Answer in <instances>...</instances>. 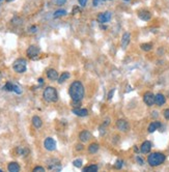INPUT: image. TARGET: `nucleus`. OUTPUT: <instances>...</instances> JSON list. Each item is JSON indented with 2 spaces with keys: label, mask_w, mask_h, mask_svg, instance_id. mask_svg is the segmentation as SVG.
I'll return each instance as SVG.
<instances>
[{
  "label": "nucleus",
  "mask_w": 169,
  "mask_h": 172,
  "mask_svg": "<svg viewBox=\"0 0 169 172\" xmlns=\"http://www.w3.org/2000/svg\"><path fill=\"white\" fill-rule=\"evenodd\" d=\"M69 93L73 102H81L85 94V89L80 81H74L70 86Z\"/></svg>",
  "instance_id": "1"
},
{
  "label": "nucleus",
  "mask_w": 169,
  "mask_h": 172,
  "mask_svg": "<svg viewBox=\"0 0 169 172\" xmlns=\"http://www.w3.org/2000/svg\"><path fill=\"white\" fill-rule=\"evenodd\" d=\"M166 160V156L162 152H153L147 156V163L151 167H158L162 165Z\"/></svg>",
  "instance_id": "2"
},
{
  "label": "nucleus",
  "mask_w": 169,
  "mask_h": 172,
  "mask_svg": "<svg viewBox=\"0 0 169 172\" xmlns=\"http://www.w3.org/2000/svg\"><path fill=\"white\" fill-rule=\"evenodd\" d=\"M43 97L48 103H55V102L58 101L57 90L52 86H47L45 88L44 92H43Z\"/></svg>",
  "instance_id": "3"
},
{
  "label": "nucleus",
  "mask_w": 169,
  "mask_h": 172,
  "mask_svg": "<svg viewBox=\"0 0 169 172\" xmlns=\"http://www.w3.org/2000/svg\"><path fill=\"white\" fill-rule=\"evenodd\" d=\"M13 69L18 74L25 73L26 69H27V61H26L24 58H18L13 63Z\"/></svg>",
  "instance_id": "4"
},
{
  "label": "nucleus",
  "mask_w": 169,
  "mask_h": 172,
  "mask_svg": "<svg viewBox=\"0 0 169 172\" xmlns=\"http://www.w3.org/2000/svg\"><path fill=\"white\" fill-rule=\"evenodd\" d=\"M26 53H27V56L30 58V59H36V58L38 57V55H40L41 53V49L38 47V46H34V45H31L29 48L27 49V51H26Z\"/></svg>",
  "instance_id": "5"
},
{
  "label": "nucleus",
  "mask_w": 169,
  "mask_h": 172,
  "mask_svg": "<svg viewBox=\"0 0 169 172\" xmlns=\"http://www.w3.org/2000/svg\"><path fill=\"white\" fill-rule=\"evenodd\" d=\"M112 18V14L111 12H103V13H100L99 15H97V21L100 22L101 24H105V23H108L110 20H111Z\"/></svg>",
  "instance_id": "6"
},
{
  "label": "nucleus",
  "mask_w": 169,
  "mask_h": 172,
  "mask_svg": "<svg viewBox=\"0 0 169 172\" xmlns=\"http://www.w3.org/2000/svg\"><path fill=\"white\" fill-rule=\"evenodd\" d=\"M143 102L145 105L151 107V106L155 105V94L151 91H146L143 94Z\"/></svg>",
  "instance_id": "7"
},
{
  "label": "nucleus",
  "mask_w": 169,
  "mask_h": 172,
  "mask_svg": "<svg viewBox=\"0 0 169 172\" xmlns=\"http://www.w3.org/2000/svg\"><path fill=\"white\" fill-rule=\"evenodd\" d=\"M44 146H45V148H46L47 151H55V149H56V141L54 140L53 138H51V137H48V138L45 139Z\"/></svg>",
  "instance_id": "8"
},
{
  "label": "nucleus",
  "mask_w": 169,
  "mask_h": 172,
  "mask_svg": "<svg viewBox=\"0 0 169 172\" xmlns=\"http://www.w3.org/2000/svg\"><path fill=\"white\" fill-rule=\"evenodd\" d=\"M116 128H117V130L120 131V132L125 133L130 130V125L125 119H118V120L116 121Z\"/></svg>",
  "instance_id": "9"
},
{
  "label": "nucleus",
  "mask_w": 169,
  "mask_h": 172,
  "mask_svg": "<svg viewBox=\"0 0 169 172\" xmlns=\"http://www.w3.org/2000/svg\"><path fill=\"white\" fill-rule=\"evenodd\" d=\"M138 18L141 19L142 21H149L151 19V14L147 10H141L138 12Z\"/></svg>",
  "instance_id": "10"
},
{
  "label": "nucleus",
  "mask_w": 169,
  "mask_h": 172,
  "mask_svg": "<svg viewBox=\"0 0 169 172\" xmlns=\"http://www.w3.org/2000/svg\"><path fill=\"white\" fill-rule=\"evenodd\" d=\"M53 161V163H50L48 162V169L49 170H53V171H60L61 170V165H60V163H59V161H57V160H52Z\"/></svg>",
  "instance_id": "11"
},
{
  "label": "nucleus",
  "mask_w": 169,
  "mask_h": 172,
  "mask_svg": "<svg viewBox=\"0 0 169 172\" xmlns=\"http://www.w3.org/2000/svg\"><path fill=\"white\" fill-rule=\"evenodd\" d=\"M166 103V97H164V94H162V93H157V94L155 95V104L158 106H163L164 104Z\"/></svg>",
  "instance_id": "12"
},
{
  "label": "nucleus",
  "mask_w": 169,
  "mask_h": 172,
  "mask_svg": "<svg viewBox=\"0 0 169 172\" xmlns=\"http://www.w3.org/2000/svg\"><path fill=\"white\" fill-rule=\"evenodd\" d=\"M130 41H131V34L129 32H125L123 34V38H121V47L125 49L130 44Z\"/></svg>",
  "instance_id": "13"
},
{
  "label": "nucleus",
  "mask_w": 169,
  "mask_h": 172,
  "mask_svg": "<svg viewBox=\"0 0 169 172\" xmlns=\"http://www.w3.org/2000/svg\"><path fill=\"white\" fill-rule=\"evenodd\" d=\"M73 113L77 116L80 117H84V116H87L88 115V111L87 109H83V108H74L73 109Z\"/></svg>",
  "instance_id": "14"
},
{
  "label": "nucleus",
  "mask_w": 169,
  "mask_h": 172,
  "mask_svg": "<svg viewBox=\"0 0 169 172\" xmlns=\"http://www.w3.org/2000/svg\"><path fill=\"white\" fill-rule=\"evenodd\" d=\"M92 138V134H90L88 131H82L81 133L79 134V139L81 142H87L89 139Z\"/></svg>",
  "instance_id": "15"
},
{
  "label": "nucleus",
  "mask_w": 169,
  "mask_h": 172,
  "mask_svg": "<svg viewBox=\"0 0 169 172\" xmlns=\"http://www.w3.org/2000/svg\"><path fill=\"white\" fill-rule=\"evenodd\" d=\"M47 77H48V79L51 80V81H55V80H57L58 79L57 71L54 69H49L48 71H47Z\"/></svg>",
  "instance_id": "16"
},
{
  "label": "nucleus",
  "mask_w": 169,
  "mask_h": 172,
  "mask_svg": "<svg viewBox=\"0 0 169 172\" xmlns=\"http://www.w3.org/2000/svg\"><path fill=\"white\" fill-rule=\"evenodd\" d=\"M151 143L147 140L144 141L141 144V146H140V151H141L142 154H148V152L151 151Z\"/></svg>",
  "instance_id": "17"
},
{
  "label": "nucleus",
  "mask_w": 169,
  "mask_h": 172,
  "mask_svg": "<svg viewBox=\"0 0 169 172\" xmlns=\"http://www.w3.org/2000/svg\"><path fill=\"white\" fill-rule=\"evenodd\" d=\"M32 125H33V127L35 128V129H40V128H42L43 125V121H42V118H41L40 116H38V115H34L33 117H32Z\"/></svg>",
  "instance_id": "18"
},
{
  "label": "nucleus",
  "mask_w": 169,
  "mask_h": 172,
  "mask_svg": "<svg viewBox=\"0 0 169 172\" xmlns=\"http://www.w3.org/2000/svg\"><path fill=\"white\" fill-rule=\"evenodd\" d=\"M7 170L10 172H19L20 171V165L17 162H10L7 165Z\"/></svg>",
  "instance_id": "19"
},
{
  "label": "nucleus",
  "mask_w": 169,
  "mask_h": 172,
  "mask_svg": "<svg viewBox=\"0 0 169 172\" xmlns=\"http://www.w3.org/2000/svg\"><path fill=\"white\" fill-rule=\"evenodd\" d=\"M161 123L160 121H153L151 125H148V133H154L155 131H157L158 129L161 128Z\"/></svg>",
  "instance_id": "20"
},
{
  "label": "nucleus",
  "mask_w": 169,
  "mask_h": 172,
  "mask_svg": "<svg viewBox=\"0 0 169 172\" xmlns=\"http://www.w3.org/2000/svg\"><path fill=\"white\" fill-rule=\"evenodd\" d=\"M70 77H71V75H70V73H69V72H63V73L61 74V76H60V77H58L57 82L59 84H61V83H63V82H66Z\"/></svg>",
  "instance_id": "21"
},
{
  "label": "nucleus",
  "mask_w": 169,
  "mask_h": 172,
  "mask_svg": "<svg viewBox=\"0 0 169 172\" xmlns=\"http://www.w3.org/2000/svg\"><path fill=\"white\" fill-rule=\"evenodd\" d=\"M99 148H100V146L97 143H92V144L88 146V152H89V154H97Z\"/></svg>",
  "instance_id": "22"
},
{
  "label": "nucleus",
  "mask_w": 169,
  "mask_h": 172,
  "mask_svg": "<svg viewBox=\"0 0 169 172\" xmlns=\"http://www.w3.org/2000/svg\"><path fill=\"white\" fill-rule=\"evenodd\" d=\"M66 15V10H57L53 15V18L54 19H57V18H60V17H63Z\"/></svg>",
  "instance_id": "23"
},
{
  "label": "nucleus",
  "mask_w": 169,
  "mask_h": 172,
  "mask_svg": "<svg viewBox=\"0 0 169 172\" xmlns=\"http://www.w3.org/2000/svg\"><path fill=\"white\" fill-rule=\"evenodd\" d=\"M97 170H99V167L97 165H89V166L83 168L84 172H97Z\"/></svg>",
  "instance_id": "24"
},
{
  "label": "nucleus",
  "mask_w": 169,
  "mask_h": 172,
  "mask_svg": "<svg viewBox=\"0 0 169 172\" xmlns=\"http://www.w3.org/2000/svg\"><path fill=\"white\" fill-rule=\"evenodd\" d=\"M140 48H141L143 51L145 52H148V51H151V49H153V45L151 44H149V43H147V44H142L141 46H140Z\"/></svg>",
  "instance_id": "25"
},
{
  "label": "nucleus",
  "mask_w": 169,
  "mask_h": 172,
  "mask_svg": "<svg viewBox=\"0 0 169 172\" xmlns=\"http://www.w3.org/2000/svg\"><path fill=\"white\" fill-rule=\"evenodd\" d=\"M3 88L5 89L6 91H14V84L10 83V82H6Z\"/></svg>",
  "instance_id": "26"
},
{
  "label": "nucleus",
  "mask_w": 169,
  "mask_h": 172,
  "mask_svg": "<svg viewBox=\"0 0 169 172\" xmlns=\"http://www.w3.org/2000/svg\"><path fill=\"white\" fill-rule=\"evenodd\" d=\"M73 165L76 167V168H80V167L82 166V160L81 159H77V160H75L73 162Z\"/></svg>",
  "instance_id": "27"
},
{
  "label": "nucleus",
  "mask_w": 169,
  "mask_h": 172,
  "mask_svg": "<svg viewBox=\"0 0 169 172\" xmlns=\"http://www.w3.org/2000/svg\"><path fill=\"white\" fill-rule=\"evenodd\" d=\"M123 160H117L115 163V165H114V167H115L116 169H121V167H123Z\"/></svg>",
  "instance_id": "28"
},
{
  "label": "nucleus",
  "mask_w": 169,
  "mask_h": 172,
  "mask_svg": "<svg viewBox=\"0 0 169 172\" xmlns=\"http://www.w3.org/2000/svg\"><path fill=\"white\" fill-rule=\"evenodd\" d=\"M17 151H18V154H20V156H22V154H26L28 152L27 149H23L22 147H18Z\"/></svg>",
  "instance_id": "29"
},
{
  "label": "nucleus",
  "mask_w": 169,
  "mask_h": 172,
  "mask_svg": "<svg viewBox=\"0 0 169 172\" xmlns=\"http://www.w3.org/2000/svg\"><path fill=\"white\" fill-rule=\"evenodd\" d=\"M14 91L17 93V94H21V93H22V89H21L18 85H15V84H14Z\"/></svg>",
  "instance_id": "30"
},
{
  "label": "nucleus",
  "mask_w": 169,
  "mask_h": 172,
  "mask_svg": "<svg viewBox=\"0 0 169 172\" xmlns=\"http://www.w3.org/2000/svg\"><path fill=\"white\" fill-rule=\"evenodd\" d=\"M33 171L34 172H44L45 168H44V167H42V166H36V167H34V168H33Z\"/></svg>",
  "instance_id": "31"
},
{
  "label": "nucleus",
  "mask_w": 169,
  "mask_h": 172,
  "mask_svg": "<svg viewBox=\"0 0 169 172\" xmlns=\"http://www.w3.org/2000/svg\"><path fill=\"white\" fill-rule=\"evenodd\" d=\"M136 161H137V162H138V164H139V165H141V166L144 164L143 159H142L141 156H136Z\"/></svg>",
  "instance_id": "32"
},
{
  "label": "nucleus",
  "mask_w": 169,
  "mask_h": 172,
  "mask_svg": "<svg viewBox=\"0 0 169 172\" xmlns=\"http://www.w3.org/2000/svg\"><path fill=\"white\" fill-rule=\"evenodd\" d=\"M66 1H68V0H55V3L57 4V5L61 6V5H63Z\"/></svg>",
  "instance_id": "33"
},
{
  "label": "nucleus",
  "mask_w": 169,
  "mask_h": 172,
  "mask_svg": "<svg viewBox=\"0 0 169 172\" xmlns=\"http://www.w3.org/2000/svg\"><path fill=\"white\" fill-rule=\"evenodd\" d=\"M163 115L167 120H169V109H165V110H164Z\"/></svg>",
  "instance_id": "34"
},
{
  "label": "nucleus",
  "mask_w": 169,
  "mask_h": 172,
  "mask_svg": "<svg viewBox=\"0 0 169 172\" xmlns=\"http://www.w3.org/2000/svg\"><path fill=\"white\" fill-rule=\"evenodd\" d=\"M114 92H115V89H111V90L109 91V93H108V100H111L112 99V97H113V94H114Z\"/></svg>",
  "instance_id": "35"
},
{
  "label": "nucleus",
  "mask_w": 169,
  "mask_h": 172,
  "mask_svg": "<svg viewBox=\"0 0 169 172\" xmlns=\"http://www.w3.org/2000/svg\"><path fill=\"white\" fill-rule=\"evenodd\" d=\"M87 1H88V0H78V2H79L80 6H82V7H84V6L86 5Z\"/></svg>",
  "instance_id": "36"
},
{
  "label": "nucleus",
  "mask_w": 169,
  "mask_h": 172,
  "mask_svg": "<svg viewBox=\"0 0 169 172\" xmlns=\"http://www.w3.org/2000/svg\"><path fill=\"white\" fill-rule=\"evenodd\" d=\"M101 2H102V0H92V5H94V7H97Z\"/></svg>",
  "instance_id": "37"
},
{
  "label": "nucleus",
  "mask_w": 169,
  "mask_h": 172,
  "mask_svg": "<svg viewBox=\"0 0 169 172\" xmlns=\"http://www.w3.org/2000/svg\"><path fill=\"white\" fill-rule=\"evenodd\" d=\"M76 149H77V151H83V145L82 144H77L76 145Z\"/></svg>",
  "instance_id": "38"
},
{
  "label": "nucleus",
  "mask_w": 169,
  "mask_h": 172,
  "mask_svg": "<svg viewBox=\"0 0 169 172\" xmlns=\"http://www.w3.org/2000/svg\"><path fill=\"white\" fill-rule=\"evenodd\" d=\"M30 29H31V32H36V29H38V28H36V26H32Z\"/></svg>",
  "instance_id": "39"
},
{
  "label": "nucleus",
  "mask_w": 169,
  "mask_h": 172,
  "mask_svg": "<svg viewBox=\"0 0 169 172\" xmlns=\"http://www.w3.org/2000/svg\"><path fill=\"white\" fill-rule=\"evenodd\" d=\"M38 82H40V83H43V79H42V78H40V79H38Z\"/></svg>",
  "instance_id": "40"
},
{
  "label": "nucleus",
  "mask_w": 169,
  "mask_h": 172,
  "mask_svg": "<svg viewBox=\"0 0 169 172\" xmlns=\"http://www.w3.org/2000/svg\"><path fill=\"white\" fill-rule=\"evenodd\" d=\"M12 1H14V0H6V2H12Z\"/></svg>",
  "instance_id": "41"
},
{
  "label": "nucleus",
  "mask_w": 169,
  "mask_h": 172,
  "mask_svg": "<svg viewBox=\"0 0 169 172\" xmlns=\"http://www.w3.org/2000/svg\"><path fill=\"white\" fill-rule=\"evenodd\" d=\"M104 1H111V0H102V2H104Z\"/></svg>",
  "instance_id": "42"
},
{
  "label": "nucleus",
  "mask_w": 169,
  "mask_h": 172,
  "mask_svg": "<svg viewBox=\"0 0 169 172\" xmlns=\"http://www.w3.org/2000/svg\"><path fill=\"white\" fill-rule=\"evenodd\" d=\"M3 1H4V0H0V5H1V3H2Z\"/></svg>",
  "instance_id": "43"
},
{
  "label": "nucleus",
  "mask_w": 169,
  "mask_h": 172,
  "mask_svg": "<svg viewBox=\"0 0 169 172\" xmlns=\"http://www.w3.org/2000/svg\"><path fill=\"white\" fill-rule=\"evenodd\" d=\"M2 78V74H1V72H0V79Z\"/></svg>",
  "instance_id": "44"
},
{
  "label": "nucleus",
  "mask_w": 169,
  "mask_h": 172,
  "mask_svg": "<svg viewBox=\"0 0 169 172\" xmlns=\"http://www.w3.org/2000/svg\"><path fill=\"white\" fill-rule=\"evenodd\" d=\"M123 1H127L128 2V1H131V0H123Z\"/></svg>",
  "instance_id": "45"
},
{
  "label": "nucleus",
  "mask_w": 169,
  "mask_h": 172,
  "mask_svg": "<svg viewBox=\"0 0 169 172\" xmlns=\"http://www.w3.org/2000/svg\"><path fill=\"white\" fill-rule=\"evenodd\" d=\"M0 172H2V170H1V169H0Z\"/></svg>",
  "instance_id": "46"
}]
</instances>
